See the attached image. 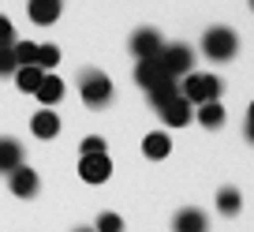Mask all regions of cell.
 I'll list each match as a JSON object with an SVG mask.
<instances>
[{"label":"cell","mask_w":254,"mask_h":232,"mask_svg":"<svg viewBox=\"0 0 254 232\" xmlns=\"http://www.w3.org/2000/svg\"><path fill=\"white\" fill-rule=\"evenodd\" d=\"M60 64V49L56 45H38V68L41 72H49V68Z\"/></svg>","instance_id":"44dd1931"},{"label":"cell","mask_w":254,"mask_h":232,"mask_svg":"<svg viewBox=\"0 0 254 232\" xmlns=\"http://www.w3.org/2000/svg\"><path fill=\"white\" fill-rule=\"evenodd\" d=\"M8 45H15V26H11L8 15H0V49H8Z\"/></svg>","instance_id":"603a6c76"},{"label":"cell","mask_w":254,"mask_h":232,"mask_svg":"<svg viewBox=\"0 0 254 232\" xmlns=\"http://www.w3.org/2000/svg\"><path fill=\"white\" fill-rule=\"evenodd\" d=\"M86 154H105V139H101V135L82 139V157H86Z\"/></svg>","instance_id":"d4e9b609"},{"label":"cell","mask_w":254,"mask_h":232,"mask_svg":"<svg viewBox=\"0 0 254 232\" xmlns=\"http://www.w3.org/2000/svg\"><path fill=\"white\" fill-rule=\"evenodd\" d=\"M165 79H172V75L161 68L157 56H150V60H138V68H135V82H138L142 90H153L157 82H165Z\"/></svg>","instance_id":"ba28073f"},{"label":"cell","mask_w":254,"mask_h":232,"mask_svg":"<svg viewBox=\"0 0 254 232\" xmlns=\"http://www.w3.org/2000/svg\"><path fill=\"white\" fill-rule=\"evenodd\" d=\"M190 109H194V105H190L183 94H176L172 101H165L157 112H161V120H165L168 128H183V124H190V116H194Z\"/></svg>","instance_id":"8992f818"},{"label":"cell","mask_w":254,"mask_h":232,"mask_svg":"<svg viewBox=\"0 0 254 232\" xmlns=\"http://www.w3.org/2000/svg\"><path fill=\"white\" fill-rule=\"evenodd\" d=\"M19 72V64H15V53H11V45L8 49H0V75H15Z\"/></svg>","instance_id":"cb8c5ba5"},{"label":"cell","mask_w":254,"mask_h":232,"mask_svg":"<svg viewBox=\"0 0 254 232\" xmlns=\"http://www.w3.org/2000/svg\"><path fill=\"white\" fill-rule=\"evenodd\" d=\"M30 131H34L38 139H53V135H60V116H56L53 109H41V112H34Z\"/></svg>","instance_id":"7c38bea8"},{"label":"cell","mask_w":254,"mask_h":232,"mask_svg":"<svg viewBox=\"0 0 254 232\" xmlns=\"http://www.w3.org/2000/svg\"><path fill=\"white\" fill-rule=\"evenodd\" d=\"M157 60H161V68H165L172 79H180V75H190V60H194V53H190L187 45H165Z\"/></svg>","instance_id":"277c9868"},{"label":"cell","mask_w":254,"mask_h":232,"mask_svg":"<svg viewBox=\"0 0 254 232\" xmlns=\"http://www.w3.org/2000/svg\"><path fill=\"white\" fill-rule=\"evenodd\" d=\"M112 172V161L109 154H86V157L79 161V176L86 180V184H105Z\"/></svg>","instance_id":"5b68a950"},{"label":"cell","mask_w":254,"mask_h":232,"mask_svg":"<svg viewBox=\"0 0 254 232\" xmlns=\"http://www.w3.org/2000/svg\"><path fill=\"white\" fill-rule=\"evenodd\" d=\"M94 232H124V217H120V214H101Z\"/></svg>","instance_id":"7402d4cb"},{"label":"cell","mask_w":254,"mask_h":232,"mask_svg":"<svg viewBox=\"0 0 254 232\" xmlns=\"http://www.w3.org/2000/svg\"><path fill=\"white\" fill-rule=\"evenodd\" d=\"M79 94L86 105H94V109H101V105L112 101V82L105 72H97V68H86V72L79 75Z\"/></svg>","instance_id":"7a4b0ae2"},{"label":"cell","mask_w":254,"mask_h":232,"mask_svg":"<svg viewBox=\"0 0 254 232\" xmlns=\"http://www.w3.org/2000/svg\"><path fill=\"white\" fill-rule=\"evenodd\" d=\"M8 176H11V191H15L19 199H30V195H38V172H34V168L19 165V168H11Z\"/></svg>","instance_id":"30bf717a"},{"label":"cell","mask_w":254,"mask_h":232,"mask_svg":"<svg viewBox=\"0 0 254 232\" xmlns=\"http://www.w3.org/2000/svg\"><path fill=\"white\" fill-rule=\"evenodd\" d=\"M34 94H38V101L45 105V109H53V105L64 97V82L56 79V75H45V79H41V86L34 90Z\"/></svg>","instance_id":"5bb4252c"},{"label":"cell","mask_w":254,"mask_h":232,"mask_svg":"<svg viewBox=\"0 0 254 232\" xmlns=\"http://www.w3.org/2000/svg\"><path fill=\"white\" fill-rule=\"evenodd\" d=\"M75 232H94V229H75Z\"/></svg>","instance_id":"4316f807"},{"label":"cell","mask_w":254,"mask_h":232,"mask_svg":"<svg viewBox=\"0 0 254 232\" xmlns=\"http://www.w3.org/2000/svg\"><path fill=\"white\" fill-rule=\"evenodd\" d=\"M176 94H180V82H176V79H165V82H157V86L150 90V101L161 109V105H165V101H172Z\"/></svg>","instance_id":"d6986e66"},{"label":"cell","mask_w":254,"mask_h":232,"mask_svg":"<svg viewBox=\"0 0 254 232\" xmlns=\"http://www.w3.org/2000/svg\"><path fill=\"white\" fill-rule=\"evenodd\" d=\"M180 94L187 97L190 105L217 101V97H221V79H217V75H198V72H190V75H187V82L180 86Z\"/></svg>","instance_id":"3957f363"},{"label":"cell","mask_w":254,"mask_h":232,"mask_svg":"<svg viewBox=\"0 0 254 232\" xmlns=\"http://www.w3.org/2000/svg\"><path fill=\"white\" fill-rule=\"evenodd\" d=\"M41 79H45V72H41L38 64H26V68L15 72V86L23 90V94H34V90L41 86Z\"/></svg>","instance_id":"9a60e30c"},{"label":"cell","mask_w":254,"mask_h":232,"mask_svg":"<svg viewBox=\"0 0 254 232\" xmlns=\"http://www.w3.org/2000/svg\"><path fill=\"white\" fill-rule=\"evenodd\" d=\"M251 8H254V0H251Z\"/></svg>","instance_id":"83f0119b"},{"label":"cell","mask_w":254,"mask_h":232,"mask_svg":"<svg viewBox=\"0 0 254 232\" xmlns=\"http://www.w3.org/2000/svg\"><path fill=\"white\" fill-rule=\"evenodd\" d=\"M247 139L254 143V101H251V112H247Z\"/></svg>","instance_id":"484cf974"},{"label":"cell","mask_w":254,"mask_h":232,"mask_svg":"<svg viewBox=\"0 0 254 232\" xmlns=\"http://www.w3.org/2000/svg\"><path fill=\"white\" fill-rule=\"evenodd\" d=\"M198 120H202V128H221V124H224V109H221V101H206V105H198Z\"/></svg>","instance_id":"e0dca14e"},{"label":"cell","mask_w":254,"mask_h":232,"mask_svg":"<svg viewBox=\"0 0 254 232\" xmlns=\"http://www.w3.org/2000/svg\"><path fill=\"white\" fill-rule=\"evenodd\" d=\"M202 53H206L209 60H217V64H224V60H232V56L239 53V38L228 26H209L206 38H202Z\"/></svg>","instance_id":"6da1fadb"},{"label":"cell","mask_w":254,"mask_h":232,"mask_svg":"<svg viewBox=\"0 0 254 232\" xmlns=\"http://www.w3.org/2000/svg\"><path fill=\"white\" fill-rule=\"evenodd\" d=\"M60 8H64V0H30L26 4V11H30V19L38 26H53L60 19Z\"/></svg>","instance_id":"9c48e42d"},{"label":"cell","mask_w":254,"mask_h":232,"mask_svg":"<svg viewBox=\"0 0 254 232\" xmlns=\"http://www.w3.org/2000/svg\"><path fill=\"white\" fill-rule=\"evenodd\" d=\"M11 53H15V64H19V68L38 64V45H34V41H15V45H11Z\"/></svg>","instance_id":"ffe728a7"},{"label":"cell","mask_w":254,"mask_h":232,"mask_svg":"<svg viewBox=\"0 0 254 232\" xmlns=\"http://www.w3.org/2000/svg\"><path fill=\"white\" fill-rule=\"evenodd\" d=\"M239 206H243V199H239L236 187H221V195H217V210H221L224 217H232V214H239Z\"/></svg>","instance_id":"ac0fdd59"},{"label":"cell","mask_w":254,"mask_h":232,"mask_svg":"<svg viewBox=\"0 0 254 232\" xmlns=\"http://www.w3.org/2000/svg\"><path fill=\"white\" fill-rule=\"evenodd\" d=\"M19 165H23V146L15 139H0V172H11Z\"/></svg>","instance_id":"4fadbf2b"},{"label":"cell","mask_w":254,"mask_h":232,"mask_svg":"<svg viewBox=\"0 0 254 232\" xmlns=\"http://www.w3.org/2000/svg\"><path fill=\"white\" fill-rule=\"evenodd\" d=\"M172 232H209V221H206V214L202 210H180L176 214V221H172Z\"/></svg>","instance_id":"8fae6325"},{"label":"cell","mask_w":254,"mask_h":232,"mask_svg":"<svg viewBox=\"0 0 254 232\" xmlns=\"http://www.w3.org/2000/svg\"><path fill=\"white\" fill-rule=\"evenodd\" d=\"M168 150H172V143H168L165 131H153V135H146V143H142V154H146V157H153V161L168 157Z\"/></svg>","instance_id":"2e32d148"},{"label":"cell","mask_w":254,"mask_h":232,"mask_svg":"<svg viewBox=\"0 0 254 232\" xmlns=\"http://www.w3.org/2000/svg\"><path fill=\"white\" fill-rule=\"evenodd\" d=\"M161 49H165V41H161L157 30H135V34H131V53H135L138 60L161 56Z\"/></svg>","instance_id":"52a82bcc"}]
</instances>
